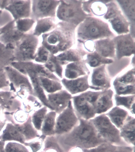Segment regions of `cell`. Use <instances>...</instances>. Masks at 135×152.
<instances>
[{
	"mask_svg": "<svg viewBox=\"0 0 135 152\" xmlns=\"http://www.w3.org/2000/svg\"><path fill=\"white\" fill-rule=\"evenodd\" d=\"M57 142L66 147L83 149L94 148L107 142L99 136L90 120L79 118L78 124L69 133L55 135Z\"/></svg>",
	"mask_w": 135,
	"mask_h": 152,
	"instance_id": "cell-1",
	"label": "cell"
},
{
	"mask_svg": "<svg viewBox=\"0 0 135 152\" xmlns=\"http://www.w3.org/2000/svg\"><path fill=\"white\" fill-rule=\"evenodd\" d=\"M77 27L59 22L54 30L40 37L41 44L52 55H56L75 46Z\"/></svg>",
	"mask_w": 135,
	"mask_h": 152,
	"instance_id": "cell-2",
	"label": "cell"
},
{
	"mask_svg": "<svg viewBox=\"0 0 135 152\" xmlns=\"http://www.w3.org/2000/svg\"><path fill=\"white\" fill-rule=\"evenodd\" d=\"M76 35L77 41L81 43L116 36L107 22L94 16H88L77 26Z\"/></svg>",
	"mask_w": 135,
	"mask_h": 152,
	"instance_id": "cell-3",
	"label": "cell"
},
{
	"mask_svg": "<svg viewBox=\"0 0 135 152\" xmlns=\"http://www.w3.org/2000/svg\"><path fill=\"white\" fill-rule=\"evenodd\" d=\"M84 11L83 1H60L56 13L59 22H66L77 27L88 16Z\"/></svg>",
	"mask_w": 135,
	"mask_h": 152,
	"instance_id": "cell-4",
	"label": "cell"
},
{
	"mask_svg": "<svg viewBox=\"0 0 135 152\" xmlns=\"http://www.w3.org/2000/svg\"><path fill=\"white\" fill-rule=\"evenodd\" d=\"M38 64L33 61L27 62H13L11 66L29 77L32 86L33 95L37 97L43 106L52 110L48 102L45 92L42 88L37 73Z\"/></svg>",
	"mask_w": 135,
	"mask_h": 152,
	"instance_id": "cell-5",
	"label": "cell"
},
{
	"mask_svg": "<svg viewBox=\"0 0 135 152\" xmlns=\"http://www.w3.org/2000/svg\"><path fill=\"white\" fill-rule=\"evenodd\" d=\"M90 120L100 137L107 142L117 146L127 145L121 137L119 129L111 122L105 114L96 115Z\"/></svg>",
	"mask_w": 135,
	"mask_h": 152,
	"instance_id": "cell-6",
	"label": "cell"
},
{
	"mask_svg": "<svg viewBox=\"0 0 135 152\" xmlns=\"http://www.w3.org/2000/svg\"><path fill=\"white\" fill-rule=\"evenodd\" d=\"M41 43L39 37L32 33L25 34L15 46L13 62L33 61L36 52Z\"/></svg>",
	"mask_w": 135,
	"mask_h": 152,
	"instance_id": "cell-7",
	"label": "cell"
},
{
	"mask_svg": "<svg viewBox=\"0 0 135 152\" xmlns=\"http://www.w3.org/2000/svg\"><path fill=\"white\" fill-rule=\"evenodd\" d=\"M106 6L107 10L103 18L108 21L113 30L118 35L130 33V23L116 1H111Z\"/></svg>",
	"mask_w": 135,
	"mask_h": 152,
	"instance_id": "cell-8",
	"label": "cell"
},
{
	"mask_svg": "<svg viewBox=\"0 0 135 152\" xmlns=\"http://www.w3.org/2000/svg\"><path fill=\"white\" fill-rule=\"evenodd\" d=\"M79 122V118L74 109L72 101L56 118L55 135H62L72 130Z\"/></svg>",
	"mask_w": 135,
	"mask_h": 152,
	"instance_id": "cell-9",
	"label": "cell"
},
{
	"mask_svg": "<svg viewBox=\"0 0 135 152\" xmlns=\"http://www.w3.org/2000/svg\"><path fill=\"white\" fill-rule=\"evenodd\" d=\"M60 3L58 0H33L30 18L36 20L46 18H56Z\"/></svg>",
	"mask_w": 135,
	"mask_h": 152,
	"instance_id": "cell-10",
	"label": "cell"
},
{
	"mask_svg": "<svg viewBox=\"0 0 135 152\" xmlns=\"http://www.w3.org/2000/svg\"><path fill=\"white\" fill-rule=\"evenodd\" d=\"M107 65L94 68L89 78L90 89L102 91L110 89L111 87V79L107 69Z\"/></svg>",
	"mask_w": 135,
	"mask_h": 152,
	"instance_id": "cell-11",
	"label": "cell"
},
{
	"mask_svg": "<svg viewBox=\"0 0 135 152\" xmlns=\"http://www.w3.org/2000/svg\"><path fill=\"white\" fill-rule=\"evenodd\" d=\"M113 39L115 47V58L117 60L134 55L135 38L130 33L117 35Z\"/></svg>",
	"mask_w": 135,
	"mask_h": 152,
	"instance_id": "cell-12",
	"label": "cell"
},
{
	"mask_svg": "<svg viewBox=\"0 0 135 152\" xmlns=\"http://www.w3.org/2000/svg\"><path fill=\"white\" fill-rule=\"evenodd\" d=\"M10 82V91L15 93L16 91L26 87L29 88L33 95V91L29 77L11 65L4 68Z\"/></svg>",
	"mask_w": 135,
	"mask_h": 152,
	"instance_id": "cell-13",
	"label": "cell"
},
{
	"mask_svg": "<svg viewBox=\"0 0 135 152\" xmlns=\"http://www.w3.org/2000/svg\"><path fill=\"white\" fill-rule=\"evenodd\" d=\"M71 101L78 118L90 120L96 116L94 107L88 102L82 94L73 96Z\"/></svg>",
	"mask_w": 135,
	"mask_h": 152,
	"instance_id": "cell-14",
	"label": "cell"
},
{
	"mask_svg": "<svg viewBox=\"0 0 135 152\" xmlns=\"http://www.w3.org/2000/svg\"><path fill=\"white\" fill-rule=\"evenodd\" d=\"M4 10L9 12L14 20L30 18L31 1L30 0H10V4Z\"/></svg>",
	"mask_w": 135,
	"mask_h": 152,
	"instance_id": "cell-15",
	"label": "cell"
},
{
	"mask_svg": "<svg viewBox=\"0 0 135 152\" xmlns=\"http://www.w3.org/2000/svg\"><path fill=\"white\" fill-rule=\"evenodd\" d=\"M47 98L49 104L57 114L62 113L68 105L72 99V95L65 89L53 94H48Z\"/></svg>",
	"mask_w": 135,
	"mask_h": 152,
	"instance_id": "cell-16",
	"label": "cell"
},
{
	"mask_svg": "<svg viewBox=\"0 0 135 152\" xmlns=\"http://www.w3.org/2000/svg\"><path fill=\"white\" fill-rule=\"evenodd\" d=\"M90 75L72 80L67 79L63 77L61 80V83L65 88L66 90L72 96L78 95L90 89Z\"/></svg>",
	"mask_w": 135,
	"mask_h": 152,
	"instance_id": "cell-17",
	"label": "cell"
},
{
	"mask_svg": "<svg viewBox=\"0 0 135 152\" xmlns=\"http://www.w3.org/2000/svg\"><path fill=\"white\" fill-rule=\"evenodd\" d=\"M0 107L4 113H14L22 109V101L14 92L0 90Z\"/></svg>",
	"mask_w": 135,
	"mask_h": 152,
	"instance_id": "cell-18",
	"label": "cell"
},
{
	"mask_svg": "<svg viewBox=\"0 0 135 152\" xmlns=\"http://www.w3.org/2000/svg\"><path fill=\"white\" fill-rule=\"evenodd\" d=\"M87 53L81 45L78 46V45L76 48L74 46L55 56L60 63L63 66L71 62L84 61Z\"/></svg>",
	"mask_w": 135,
	"mask_h": 152,
	"instance_id": "cell-19",
	"label": "cell"
},
{
	"mask_svg": "<svg viewBox=\"0 0 135 152\" xmlns=\"http://www.w3.org/2000/svg\"><path fill=\"white\" fill-rule=\"evenodd\" d=\"M90 74V70L84 60L66 65L63 72L64 78L69 80L75 79Z\"/></svg>",
	"mask_w": 135,
	"mask_h": 152,
	"instance_id": "cell-20",
	"label": "cell"
},
{
	"mask_svg": "<svg viewBox=\"0 0 135 152\" xmlns=\"http://www.w3.org/2000/svg\"><path fill=\"white\" fill-rule=\"evenodd\" d=\"M114 92L111 88L103 91L95 106L96 115L105 114L114 105Z\"/></svg>",
	"mask_w": 135,
	"mask_h": 152,
	"instance_id": "cell-21",
	"label": "cell"
},
{
	"mask_svg": "<svg viewBox=\"0 0 135 152\" xmlns=\"http://www.w3.org/2000/svg\"><path fill=\"white\" fill-rule=\"evenodd\" d=\"M95 51L106 58H115V47L113 38H105L94 41Z\"/></svg>",
	"mask_w": 135,
	"mask_h": 152,
	"instance_id": "cell-22",
	"label": "cell"
},
{
	"mask_svg": "<svg viewBox=\"0 0 135 152\" xmlns=\"http://www.w3.org/2000/svg\"><path fill=\"white\" fill-rule=\"evenodd\" d=\"M111 1H83V10L91 16L104 17L107 10L106 4Z\"/></svg>",
	"mask_w": 135,
	"mask_h": 152,
	"instance_id": "cell-23",
	"label": "cell"
},
{
	"mask_svg": "<svg viewBox=\"0 0 135 152\" xmlns=\"http://www.w3.org/2000/svg\"><path fill=\"white\" fill-rule=\"evenodd\" d=\"M59 22L56 18H46L36 20L32 34L40 37L55 29Z\"/></svg>",
	"mask_w": 135,
	"mask_h": 152,
	"instance_id": "cell-24",
	"label": "cell"
},
{
	"mask_svg": "<svg viewBox=\"0 0 135 152\" xmlns=\"http://www.w3.org/2000/svg\"><path fill=\"white\" fill-rule=\"evenodd\" d=\"M135 129L134 116L129 115L123 126L119 129L121 137L127 144L134 146Z\"/></svg>",
	"mask_w": 135,
	"mask_h": 152,
	"instance_id": "cell-25",
	"label": "cell"
},
{
	"mask_svg": "<svg viewBox=\"0 0 135 152\" xmlns=\"http://www.w3.org/2000/svg\"><path fill=\"white\" fill-rule=\"evenodd\" d=\"M0 140L5 142L15 141L23 144L26 142L24 137L19 131L15 125L10 122H7L0 134Z\"/></svg>",
	"mask_w": 135,
	"mask_h": 152,
	"instance_id": "cell-26",
	"label": "cell"
},
{
	"mask_svg": "<svg viewBox=\"0 0 135 152\" xmlns=\"http://www.w3.org/2000/svg\"><path fill=\"white\" fill-rule=\"evenodd\" d=\"M116 2L130 23V34L135 38V1H117Z\"/></svg>",
	"mask_w": 135,
	"mask_h": 152,
	"instance_id": "cell-27",
	"label": "cell"
},
{
	"mask_svg": "<svg viewBox=\"0 0 135 152\" xmlns=\"http://www.w3.org/2000/svg\"><path fill=\"white\" fill-rule=\"evenodd\" d=\"M105 114L111 122L119 129L123 126L130 115L126 109L117 106L113 107Z\"/></svg>",
	"mask_w": 135,
	"mask_h": 152,
	"instance_id": "cell-28",
	"label": "cell"
},
{
	"mask_svg": "<svg viewBox=\"0 0 135 152\" xmlns=\"http://www.w3.org/2000/svg\"><path fill=\"white\" fill-rule=\"evenodd\" d=\"M19 131L24 137L26 142L40 137L41 134L33 125L31 122V115L26 122L22 124H14Z\"/></svg>",
	"mask_w": 135,
	"mask_h": 152,
	"instance_id": "cell-29",
	"label": "cell"
},
{
	"mask_svg": "<svg viewBox=\"0 0 135 152\" xmlns=\"http://www.w3.org/2000/svg\"><path fill=\"white\" fill-rule=\"evenodd\" d=\"M57 116V113L54 110H51L47 113L40 131L42 135L46 137L55 135V125Z\"/></svg>",
	"mask_w": 135,
	"mask_h": 152,
	"instance_id": "cell-30",
	"label": "cell"
},
{
	"mask_svg": "<svg viewBox=\"0 0 135 152\" xmlns=\"http://www.w3.org/2000/svg\"><path fill=\"white\" fill-rule=\"evenodd\" d=\"M84 61L88 66L93 68L103 65L111 64L114 62L113 59L103 57L95 51L87 53L84 57Z\"/></svg>",
	"mask_w": 135,
	"mask_h": 152,
	"instance_id": "cell-31",
	"label": "cell"
},
{
	"mask_svg": "<svg viewBox=\"0 0 135 152\" xmlns=\"http://www.w3.org/2000/svg\"><path fill=\"white\" fill-rule=\"evenodd\" d=\"M14 61V48L0 42V70L11 65Z\"/></svg>",
	"mask_w": 135,
	"mask_h": 152,
	"instance_id": "cell-32",
	"label": "cell"
},
{
	"mask_svg": "<svg viewBox=\"0 0 135 152\" xmlns=\"http://www.w3.org/2000/svg\"><path fill=\"white\" fill-rule=\"evenodd\" d=\"M24 35L25 34L17 30L15 26L7 31L0 36V42L5 45L10 44L15 47V45L22 39Z\"/></svg>",
	"mask_w": 135,
	"mask_h": 152,
	"instance_id": "cell-33",
	"label": "cell"
},
{
	"mask_svg": "<svg viewBox=\"0 0 135 152\" xmlns=\"http://www.w3.org/2000/svg\"><path fill=\"white\" fill-rule=\"evenodd\" d=\"M135 101V95L120 96L115 94L114 95V101L116 106L125 108L134 116Z\"/></svg>",
	"mask_w": 135,
	"mask_h": 152,
	"instance_id": "cell-34",
	"label": "cell"
},
{
	"mask_svg": "<svg viewBox=\"0 0 135 152\" xmlns=\"http://www.w3.org/2000/svg\"><path fill=\"white\" fill-rule=\"evenodd\" d=\"M21 101L22 109L29 115L30 114L32 115L34 112L44 106L37 97L32 95H29Z\"/></svg>",
	"mask_w": 135,
	"mask_h": 152,
	"instance_id": "cell-35",
	"label": "cell"
},
{
	"mask_svg": "<svg viewBox=\"0 0 135 152\" xmlns=\"http://www.w3.org/2000/svg\"><path fill=\"white\" fill-rule=\"evenodd\" d=\"M39 79L42 88L48 94L56 93L63 89L61 82L42 76H39Z\"/></svg>",
	"mask_w": 135,
	"mask_h": 152,
	"instance_id": "cell-36",
	"label": "cell"
},
{
	"mask_svg": "<svg viewBox=\"0 0 135 152\" xmlns=\"http://www.w3.org/2000/svg\"><path fill=\"white\" fill-rule=\"evenodd\" d=\"M36 23V20L31 18L20 19L15 21V28L23 34H29L33 29Z\"/></svg>",
	"mask_w": 135,
	"mask_h": 152,
	"instance_id": "cell-37",
	"label": "cell"
},
{
	"mask_svg": "<svg viewBox=\"0 0 135 152\" xmlns=\"http://www.w3.org/2000/svg\"><path fill=\"white\" fill-rule=\"evenodd\" d=\"M113 87L116 95L120 96L135 95V85H127L120 83L115 79Z\"/></svg>",
	"mask_w": 135,
	"mask_h": 152,
	"instance_id": "cell-38",
	"label": "cell"
},
{
	"mask_svg": "<svg viewBox=\"0 0 135 152\" xmlns=\"http://www.w3.org/2000/svg\"><path fill=\"white\" fill-rule=\"evenodd\" d=\"M45 66L52 72L54 73L61 80L63 78V67L54 55H50L49 61L45 64Z\"/></svg>",
	"mask_w": 135,
	"mask_h": 152,
	"instance_id": "cell-39",
	"label": "cell"
},
{
	"mask_svg": "<svg viewBox=\"0 0 135 152\" xmlns=\"http://www.w3.org/2000/svg\"><path fill=\"white\" fill-rule=\"evenodd\" d=\"M48 108L45 106L34 112L31 115V122L34 127L38 131L40 132L42 124L48 113Z\"/></svg>",
	"mask_w": 135,
	"mask_h": 152,
	"instance_id": "cell-40",
	"label": "cell"
},
{
	"mask_svg": "<svg viewBox=\"0 0 135 152\" xmlns=\"http://www.w3.org/2000/svg\"><path fill=\"white\" fill-rule=\"evenodd\" d=\"M50 55V52L46 48L40 45L36 52L33 62L39 64H44L49 61Z\"/></svg>",
	"mask_w": 135,
	"mask_h": 152,
	"instance_id": "cell-41",
	"label": "cell"
},
{
	"mask_svg": "<svg viewBox=\"0 0 135 152\" xmlns=\"http://www.w3.org/2000/svg\"><path fill=\"white\" fill-rule=\"evenodd\" d=\"M120 83L127 85H135V69L133 67L115 79Z\"/></svg>",
	"mask_w": 135,
	"mask_h": 152,
	"instance_id": "cell-42",
	"label": "cell"
},
{
	"mask_svg": "<svg viewBox=\"0 0 135 152\" xmlns=\"http://www.w3.org/2000/svg\"><path fill=\"white\" fill-rule=\"evenodd\" d=\"M46 138V137L41 135L40 137L25 142L23 145L29 148L30 152H40L43 147Z\"/></svg>",
	"mask_w": 135,
	"mask_h": 152,
	"instance_id": "cell-43",
	"label": "cell"
},
{
	"mask_svg": "<svg viewBox=\"0 0 135 152\" xmlns=\"http://www.w3.org/2000/svg\"><path fill=\"white\" fill-rule=\"evenodd\" d=\"M118 146L109 142H105L94 148L83 149V152H115Z\"/></svg>",
	"mask_w": 135,
	"mask_h": 152,
	"instance_id": "cell-44",
	"label": "cell"
},
{
	"mask_svg": "<svg viewBox=\"0 0 135 152\" xmlns=\"http://www.w3.org/2000/svg\"><path fill=\"white\" fill-rule=\"evenodd\" d=\"M5 152H30L29 148L20 142H8L5 146Z\"/></svg>",
	"mask_w": 135,
	"mask_h": 152,
	"instance_id": "cell-45",
	"label": "cell"
},
{
	"mask_svg": "<svg viewBox=\"0 0 135 152\" xmlns=\"http://www.w3.org/2000/svg\"><path fill=\"white\" fill-rule=\"evenodd\" d=\"M102 91H87L84 93H82L85 99L90 104L93 106L95 108V106L96 102L100 96Z\"/></svg>",
	"mask_w": 135,
	"mask_h": 152,
	"instance_id": "cell-46",
	"label": "cell"
},
{
	"mask_svg": "<svg viewBox=\"0 0 135 152\" xmlns=\"http://www.w3.org/2000/svg\"><path fill=\"white\" fill-rule=\"evenodd\" d=\"M29 115L23 109L16 111L12 114V118L15 122V124H22L24 123L28 120Z\"/></svg>",
	"mask_w": 135,
	"mask_h": 152,
	"instance_id": "cell-47",
	"label": "cell"
},
{
	"mask_svg": "<svg viewBox=\"0 0 135 152\" xmlns=\"http://www.w3.org/2000/svg\"><path fill=\"white\" fill-rule=\"evenodd\" d=\"M10 82L4 69L0 70V90L10 91Z\"/></svg>",
	"mask_w": 135,
	"mask_h": 152,
	"instance_id": "cell-48",
	"label": "cell"
},
{
	"mask_svg": "<svg viewBox=\"0 0 135 152\" xmlns=\"http://www.w3.org/2000/svg\"><path fill=\"white\" fill-rule=\"evenodd\" d=\"M15 26V21L13 20L12 21L8 22L1 27H0V36L6 32L7 31Z\"/></svg>",
	"mask_w": 135,
	"mask_h": 152,
	"instance_id": "cell-49",
	"label": "cell"
},
{
	"mask_svg": "<svg viewBox=\"0 0 135 152\" xmlns=\"http://www.w3.org/2000/svg\"><path fill=\"white\" fill-rule=\"evenodd\" d=\"M115 152H134V148L127 146H118Z\"/></svg>",
	"mask_w": 135,
	"mask_h": 152,
	"instance_id": "cell-50",
	"label": "cell"
},
{
	"mask_svg": "<svg viewBox=\"0 0 135 152\" xmlns=\"http://www.w3.org/2000/svg\"><path fill=\"white\" fill-rule=\"evenodd\" d=\"M10 0H0V10H4L5 8L10 4Z\"/></svg>",
	"mask_w": 135,
	"mask_h": 152,
	"instance_id": "cell-51",
	"label": "cell"
},
{
	"mask_svg": "<svg viewBox=\"0 0 135 152\" xmlns=\"http://www.w3.org/2000/svg\"><path fill=\"white\" fill-rule=\"evenodd\" d=\"M5 142L0 140V152H5Z\"/></svg>",
	"mask_w": 135,
	"mask_h": 152,
	"instance_id": "cell-52",
	"label": "cell"
},
{
	"mask_svg": "<svg viewBox=\"0 0 135 152\" xmlns=\"http://www.w3.org/2000/svg\"><path fill=\"white\" fill-rule=\"evenodd\" d=\"M73 150H71L70 152H82V150H80L81 148L78 147H75V148H73Z\"/></svg>",
	"mask_w": 135,
	"mask_h": 152,
	"instance_id": "cell-53",
	"label": "cell"
},
{
	"mask_svg": "<svg viewBox=\"0 0 135 152\" xmlns=\"http://www.w3.org/2000/svg\"><path fill=\"white\" fill-rule=\"evenodd\" d=\"M2 13V11L1 10H0V14H1Z\"/></svg>",
	"mask_w": 135,
	"mask_h": 152,
	"instance_id": "cell-54",
	"label": "cell"
}]
</instances>
